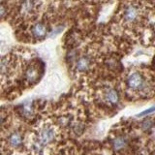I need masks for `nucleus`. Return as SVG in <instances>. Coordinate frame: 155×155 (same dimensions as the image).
<instances>
[{
	"label": "nucleus",
	"instance_id": "nucleus-1",
	"mask_svg": "<svg viewBox=\"0 0 155 155\" xmlns=\"http://www.w3.org/2000/svg\"><path fill=\"white\" fill-rule=\"evenodd\" d=\"M126 90L131 93H145L148 90L147 81L143 74L138 71H134L127 76L125 80Z\"/></svg>",
	"mask_w": 155,
	"mask_h": 155
},
{
	"label": "nucleus",
	"instance_id": "nucleus-2",
	"mask_svg": "<svg viewBox=\"0 0 155 155\" xmlns=\"http://www.w3.org/2000/svg\"><path fill=\"white\" fill-rule=\"evenodd\" d=\"M140 7L136 6L135 4H131L123 9L122 18L125 23H135L140 19Z\"/></svg>",
	"mask_w": 155,
	"mask_h": 155
},
{
	"label": "nucleus",
	"instance_id": "nucleus-3",
	"mask_svg": "<svg viewBox=\"0 0 155 155\" xmlns=\"http://www.w3.org/2000/svg\"><path fill=\"white\" fill-rule=\"evenodd\" d=\"M48 24L44 21H37L32 24L31 26V36L33 39H37V40H42L45 39L48 35Z\"/></svg>",
	"mask_w": 155,
	"mask_h": 155
},
{
	"label": "nucleus",
	"instance_id": "nucleus-4",
	"mask_svg": "<svg viewBox=\"0 0 155 155\" xmlns=\"http://www.w3.org/2000/svg\"><path fill=\"white\" fill-rule=\"evenodd\" d=\"M102 100L108 106H114L119 101V94L116 89L113 87H106L102 92Z\"/></svg>",
	"mask_w": 155,
	"mask_h": 155
},
{
	"label": "nucleus",
	"instance_id": "nucleus-5",
	"mask_svg": "<svg viewBox=\"0 0 155 155\" xmlns=\"http://www.w3.org/2000/svg\"><path fill=\"white\" fill-rule=\"evenodd\" d=\"M92 66V58L89 55L82 54L76 59L75 70L78 73H85L90 70Z\"/></svg>",
	"mask_w": 155,
	"mask_h": 155
},
{
	"label": "nucleus",
	"instance_id": "nucleus-6",
	"mask_svg": "<svg viewBox=\"0 0 155 155\" xmlns=\"http://www.w3.org/2000/svg\"><path fill=\"white\" fill-rule=\"evenodd\" d=\"M128 139L124 135H117L114 140H111V147L114 149V151H120L127 147Z\"/></svg>",
	"mask_w": 155,
	"mask_h": 155
},
{
	"label": "nucleus",
	"instance_id": "nucleus-7",
	"mask_svg": "<svg viewBox=\"0 0 155 155\" xmlns=\"http://www.w3.org/2000/svg\"><path fill=\"white\" fill-rule=\"evenodd\" d=\"M9 143L13 147H18L22 144V135L19 132H13L9 136Z\"/></svg>",
	"mask_w": 155,
	"mask_h": 155
},
{
	"label": "nucleus",
	"instance_id": "nucleus-8",
	"mask_svg": "<svg viewBox=\"0 0 155 155\" xmlns=\"http://www.w3.org/2000/svg\"><path fill=\"white\" fill-rule=\"evenodd\" d=\"M140 126H142V129L144 130V131H149L150 129L152 128L153 126V123H152V120L150 118H145L142 124H140Z\"/></svg>",
	"mask_w": 155,
	"mask_h": 155
},
{
	"label": "nucleus",
	"instance_id": "nucleus-9",
	"mask_svg": "<svg viewBox=\"0 0 155 155\" xmlns=\"http://www.w3.org/2000/svg\"><path fill=\"white\" fill-rule=\"evenodd\" d=\"M7 15V7L5 3H0V19Z\"/></svg>",
	"mask_w": 155,
	"mask_h": 155
},
{
	"label": "nucleus",
	"instance_id": "nucleus-10",
	"mask_svg": "<svg viewBox=\"0 0 155 155\" xmlns=\"http://www.w3.org/2000/svg\"><path fill=\"white\" fill-rule=\"evenodd\" d=\"M7 111H5V110H0V126L3 125L5 122H6V120H7Z\"/></svg>",
	"mask_w": 155,
	"mask_h": 155
},
{
	"label": "nucleus",
	"instance_id": "nucleus-11",
	"mask_svg": "<svg viewBox=\"0 0 155 155\" xmlns=\"http://www.w3.org/2000/svg\"><path fill=\"white\" fill-rule=\"evenodd\" d=\"M153 111H154V108H150L149 110H147L143 111L142 114H139V116H140V115H144V114H151V113H153Z\"/></svg>",
	"mask_w": 155,
	"mask_h": 155
}]
</instances>
